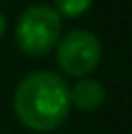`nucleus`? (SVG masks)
<instances>
[{"instance_id": "1", "label": "nucleus", "mask_w": 132, "mask_h": 134, "mask_svg": "<svg viewBox=\"0 0 132 134\" xmlns=\"http://www.w3.org/2000/svg\"><path fill=\"white\" fill-rule=\"evenodd\" d=\"M13 110L26 127L51 132L64 123L70 110V86L53 70H37L18 83Z\"/></svg>"}, {"instance_id": "2", "label": "nucleus", "mask_w": 132, "mask_h": 134, "mask_svg": "<svg viewBox=\"0 0 132 134\" xmlns=\"http://www.w3.org/2000/svg\"><path fill=\"white\" fill-rule=\"evenodd\" d=\"M62 35V18L48 4H31L15 22V42L26 55L48 53Z\"/></svg>"}, {"instance_id": "3", "label": "nucleus", "mask_w": 132, "mask_h": 134, "mask_svg": "<svg viewBox=\"0 0 132 134\" xmlns=\"http://www.w3.org/2000/svg\"><path fill=\"white\" fill-rule=\"evenodd\" d=\"M101 62V42L95 33L75 29L57 42V64L70 77H86Z\"/></svg>"}, {"instance_id": "4", "label": "nucleus", "mask_w": 132, "mask_h": 134, "mask_svg": "<svg viewBox=\"0 0 132 134\" xmlns=\"http://www.w3.org/2000/svg\"><path fill=\"white\" fill-rule=\"evenodd\" d=\"M103 99H106V88L97 79L84 77L70 88V105H77L79 110H86V112L97 110L103 103Z\"/></svg>"}, {"instance_id": "5", "label": "nucleus", "mask_w": 132, "mask_h": 134, "mask_svg": "<svg viewBox=\"0 0 132 134\" xmlns=\"http://www.w3.org/2000/svg\"><path fill=\"white\" fill-rule=\"evenodd\" d=\"M92 0H55V11L59 13V18L66 15V18H77V15L86 13L90 9Z\"/></svg>"}, {"instance_id": "6", "label": "nucleus", "mask_w": 132, "mask_h": 134, "mask_svg": "<svg viewBox=\"0 0 132 134\" xmlns=\"http://www.w3.org/2000/svg\"><path fill=\"white\" fill-rule=\"evenodd\" d=\"M4 31H7V20H4V15L0 13V40H2V35H4Z\"/></svg>"}]
</instances>
